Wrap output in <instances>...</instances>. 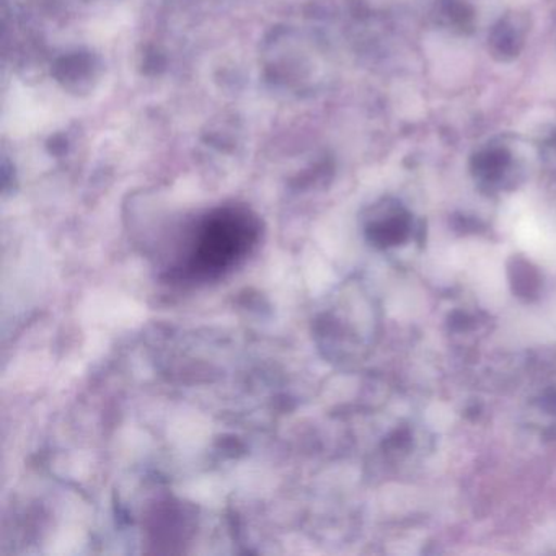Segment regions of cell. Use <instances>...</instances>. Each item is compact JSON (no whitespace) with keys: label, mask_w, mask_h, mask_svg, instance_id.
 <instances>
[{"label":"cell","mask_w":556,"mask_h":556,"mask_svg":"<svg viewBox=\"0 0 556 556\" xmlns=\"http://www.w3.org/2000/svg\"><path fill=\"white\" fill-rule=\"evenodd\" d=\"M408 237V223L403 219L380 224L370 230V239L380 247L399 245Z\"/></svg>","instance_id":"cell-3"},{"label":"cell","mask_w":556,"mask_h":556,"mask_svg":"<svg viewBox=\"0 0 556 556\" xmlns=\"http://www.w3.org/2000/svg\"><path fill=\"white\" fill-rule=\"evenodd\" d=\"M510 285L519 298L532 299L539 294L540 276L527 260L514 258L509 266Z\"/></svg>","instance_id":"cell-2"},{"label":"cell","mask_w":556,"mask_h":556,"mask_svg":"<svg viewBox=\"0 0 556 556\" xmlns=\"http://www.w3.org/2000/svg\"><path fill=\"white\" fill-rule=\"evenodd\" d=\"M542 406L549 413H556V390L546 393L542 399Z\"/></svg>","instance_id":"cell-4"},{"label":"cell","mask_w":556,"mask_h":556,"mask_svg":"<svg viewBox=\"0 0 556 556\" xmlns=\"http://www.w3.org/2000/svg\"><path fill=\"white\" fill-rule=\"evenodd\" d=\"M256 237L258 229L247 214L227 211L213 217L194 243L190 271L200 276L220 275L250 252Z\"/></svg>","instance_id":"cell-1"}]
</instances>
